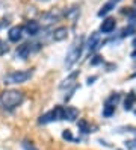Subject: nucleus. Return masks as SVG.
Listing matches in <instances>:
<instances>
[{"label":"nucleus","mask_w":136,"mask_h":150,"mask_svg":"<svg viewBox=\"0 0 136 150\" xmlns=\"http://www.w3.org/2000/svg\"><path fill=\"white\" fill-rule=\"evenodd\" d=\"M115 5H116V3H113V2H107L106 5H103V6H101V9L98 11V17H103V15L109 14V12H111L113 8H115Z\"/></svg>","instance_id":"nucleus-17"},{"label":"nucleus","mask_w":136,"mask_h":150,"mask_svg":"<svg viewBox=\"0 0 136 150\" xmlns=\"http://www.w3.org/2000/svg\"><path fill=\"white\" fill-rule=\"evenodd\" d=\"M21 147H23L24 150H39L38 147L32 143V141H27V139H24L23 143H21Z\"/></svg>","instance_id":"nucleus-19"},{"label":"nucleus","mask_w":136,"mask_h":150,"mask_svg":"<svg viewBox=\"0 0 136 150\" xmlns=\"http://www.w3.org/2000/svg\"><path fill=\"white\" fill-rule=\"evenodd\" d=\"M120 99H121V96L118 94V93H113V94H111L106 99V102H104V105H107V106H113V108H116V105H118V102H120Z\"/></svg>","instance_id":"nucleus-15"},{"label":"nucleus","mask_w":136,"mask_h":150,"mask_svg":"<svg viewBox=\"0 0 136 150\" xmlns=\"http://www.w3.org/2000/svg\"><path fill=\"white\" fill-rule=\"evenodd\" d=\"M39 49H41V44H38V42H24L23 46H20L17 49L15 55L20 59H27L32 53H36Z\"/></svg>","instance_id":"nucleus-4"},{"label":"nucleus","mask_w":136,"mask_h":150,"mask_svg":"<svg viewBox=\"0 0 136 150\" xmlns=\"http://www.w3.org/2000/svg\"><path fill=\"white\" fill-rule=\"evenodd\" d=\"M23 29L27 35H30V37H35L36 33L39 32V23H36V21H27L24 26H23Z\"/></svg>","instance_id":"nucleus-9"},{"label":"nucleus","mask_w":136,"mask_h":150,"mask_svg":"<svg viewBox=\"0 0 136 150\" xmlns=\"http://www.w3.org/2000/svg\"><path fill=\"white\" fill-rule=\"evenodd\" d=\"M33 76V70H18L12 71L5 76V83L6 85H15V83H24Z\"/></svg>","instance_id":"nucleus-3"},{"label":"nucleus","mask_w":136,"mask_h":150,"mask_svg":"<svg viewBox=\"0 0 136 150\" xmlns=\"http://www.w3.org/2000/svg\"><path fill=\"white\" fill-rule=\"evenodd\" d=\"M135 103H136V94L129 93L127 97H125V100H124V109L125 111H132L133 106H135Z\"/></svg>","instance_id":"nucleus-14"},{"label":"nucleus","mask_w":136,"mask_h":150,"mask_svg":"<svg viewBox=\"0 0 136 150\" xmlns=\"http://www.w3.org/2000/svg\"><path fill=\"white\" fill-rule=\"evenodd\" d=\"M86 47H88L89 52H94V50H97L100 47V37H98V33H92V35H91L88 42H86Z\"/></svg>","instance_id":"nucleus-12"},{"label":"nucleus","mask_w":136,"mask_h":150,"mask_svg":"<svg viewBox=\"0 0 136 150\" xmlns=\"http://www.w3.org/2000/svg\"><path fill=\"white\" fill-rule=\"evenodd\" d=\"M24 100V94L18 90H6L0 94V109L3 111H14L18 108Z\"/></svg>","instance_id":"nucleus-1"},{"label":"nucleus","mask_w":136,"mask_h":150,"mask_svg":"<svg viewBox=\"0 0 136 150\" xmlns=\"http://www.w3.org/2000/svg\"><path fill=\"white\" fill-rule=\"evenodd\" d=\"M77 127H79V130H80V132H83V134H91V132H94V130H92V127H91V125H89V123H88L86 120H79Z\"/></svg>","instance_id":"nucleus-16"},{"label":"nucleus","mask_w":136,"mask_h":150,"mask_svg":"<svg viewBox=\"0 0 136 150\" xmlns=\"http://www.w3.org/2000/svg\"><path fill=\"white\" fill-rule=\"evenodd\" d=\"M101 56H95V59H92V61H91V64H92V65H95V64H98V62H101Z\"/></svg>","instance_id":"nucleus-23"},{"label":"nucleus","mask_w":136,"mask_h":150,"mask_svg":"<svg viewBox=\"0 0 136 150\" xmlns=\"http://www.w3.org/2000/svg\"><path fill=\"white\" fill-rule=\"evenodd\" d=\"M83 47H85V44H83V38H76V41L71 44L70 52L67 53V58H65V65H67V67H73V65H74V64L77 62L79 58L82 56Z\"/></svg>","instance_id":"nucleus-2"},{"label":"nucleus","mask_w":136,"mask_h":150,"mask_svg":"<svg viewBox=\"0 0 136 150\" xmlns=\"http://www.w3.org/2000/svg\"><path fill=\"white\" fill-rule=\"evenodd\" d=\"M62 114H63V108L62 106H56L54 109H51L49 112H45L44 115H41L38 123H39V125H49V123L62 120Z\"/></svg>","instance_id":"nucleus-5"},{"label":"nucleus","mask_w":136,"mask_h":150,"mask_svg":"<svg viewBox=\"0 0 136 150\" xmlns=\"http://www.w3.org/2000/svg\"><path fill=\"white\" fill-rule=\"evenodd\" d=\"M6 52H8V46H6L2 40H0V55H5Z\"/></svg>","instance_id":"nucleus-22"},{"label":"nucleus","mask_w":136,"mask_h":150,"mask_svg":"<svg viewBox=\"0 0 136 150\" xmlns=\"http://www.w3.org/2000/svg\"><path fill=\"white\" fill-rule=\"evenodd\" d=\"M62 138H63V139H68V141H73V139H74V138H73V135H71V132H70V130H63Z\"/></svg>","instance_id":"nucleus-21"},{"label":"nucleus","mask_w":136,"mask_h":150,"mask_svg":"<svg viewBox=\"0 0 136 150\" xmlns=\"http://www.w3.org/2000/svg\"><path fill=\"white\" fill-rule=\"evenodd\" d=\"M23 32H24L23 26H14V28H11V29H9V32H8V38H9V41L18 42V41L23 38Z\"/></svg>","instance_id":"nucleus-6"},{"label":"nucleus","mask_w":136,"mask_h":150,"mask_svg":"<svg viewBox=\"0 0 136 150\" xmlns=\"http://www.w3.org/2000/svg\"><path fill=\"white\" fill-rule=\"evenodd\" d=\"M97 79V76H92V77H89L88 79V85H91V83H94V81Z\"/></svg>","instance_id":"nucleus-24"},{"label":"nucleus","mask_w":136,"mask_h":150,"mask_svg":"<svg viewBox=\"0 0 136 150\" xmlns=\"http://www.w3.org/2000/svg\"><path fill=\"white\" fill-rule=\"evenodd\" d=\"M135 5H136V2H135Z\"/></svg>","instance_id":"nucleus-29"},{"label":"nucleus","mask_w":136,"mask_h":150,"mask_svg":"<svg viewBox=\"0 0 136 150\" xmlns=\"http://www.w3.org/2000/svg\"><path fill=\"white\" fill-rule=\"evenodd\" d=\"M42 2H47V0H42Z\"/></svg>","instance_id":"nucleus-27"},{"label":"nucleus","mask_w":136,"mask_h":150,"mask_svg":"<svg viewBox=\"0 0 136 150\" xmlns=\"http://www.w3.org/2000/svg\"><path fill=\"white\" fill-rule=\"evenodd\" d=\"M67 37H68V28H65V26H61V28L54 29L53 32L54 41H63V40H67Z\"/></svg>","instance_id":"nucleus-11"},{"label":"nucleus","mask_w":136,"mask_h":150,"mask_svg":"<svg viewBox=\"0 0 136 150\" xmlns=\"http://www.w3.org/2000/svg\"><path fill=\"white\" fill-rule=\"evenodd\" d=\"M132 56H133V58H136V52H133V53H132Z\"/></svg>","instance_id":"nucleus-26"},{"label":"nucleus","mask_w":136,"mask_h":150,"mask_svg":"<svg viewBox=\"0 0 136 150\" xmlns=\"http://www.w3.org/2000/svg\"><path fill=\"white\" fill-rule=\"evenodd\" d=\"M115 28H116V21L113 18H106L101 23V26H100V32L101 33H111V32L115 30Z\"/></svg>","instance_id":"nucleus-7"},{"label":"nucleus","mask_w":136,"mask_h":150,"mask_svg":"<svg viewBox=\"0 0 136 150\" xmlns=\"http://www.w3.org/2000/svg\"><path fill=\"white\" fill-rule=\"evenodd\" d=\"M79 117V109L67 106L63 108V114H62V120H68V121H74Z\"/></svg>","instance_id":"nucleus-8"},{"label":"nucleus","mask_w":136,"mask_h":150,"mask_svg":"<svg viewBox=\"0 0 136 150\" xmlns=\"http://www.w3.org/2000/svg\"><path fill=\"white\" fill-rule=\"evenodd\" d=\"M135 32H136V26H135V24H129L125 29H123L121 37H129V35H133Z\"/></svg>","instance_id":"nucleus-18"},{"label":"nucleus","mask_w":136,"mask_h":150,"mask_svg":"<svg viewBox=\"0 0 136 150\" xmlns=\"http://www.w3.org/2000/svg\"><path fill=\"white\" fill-rule=\"evenodd\" d=\"M127 149L129 150H136V139H132V141H127L125 143Z\"/></svg>","instance_id":"nucleus-20"},{"label":"nucleus","mask_w":136,"mask_h":150,"mask_svg":"<svg viewBox=\"0 0 136 150\" xmlns=\"http://www.w3.org/2000/svg\"><path fill=\"white\" fill-rule=\"evenodd\" d=\"M61 12L59 11H50V12H47V14H44L42 15V23H45V24H51V23H54V21H58L59 18H61Z\"/></svg>","instance_id":"nucleus-10"},{"label":"nucleus","mask_w":136,"mask_h":150,"mask_svg":"<svg viewBox=\"0 0 136 150\" xmlns=\"http://www.w3.org/2000/svg\"><path fill=\"white\" fill-rule=\"evenodd\" d=\"M111 2H113V3H118V2H121V0H111Z\"/></svg>","instance_id":"nucleus-25"},{"label":"nucleus","mask_w":136,"mask_h":150,"mask_svg":"<svg viewBox=\"0 0 136 150\" xmlns=\"http://www.w3.org/2000/svg\"><path fill=\"white\" fill-rule=\"evenodd\" d=\"M133 76H136V73H135V74H133Z\"/></svg>","instance_id":"nucleus-28"},{"label":"nucleus","mask_w":136,"mask_h":150,"mask_svg":"<svg viewBox=\"0 0 136 150\" xmlns=\"http://www.w3.org/2000/svg\"><path fill=\"white\" fill-rule=\"evenodd\" d=\"M77 76H79V71L71 73L67 79H63V81H62V83L59 85V88H61V90H65V88H70L71 85H74V81L77 79Z\"/></svg>","instance_id":"nucleus-13"}]
</instances>
